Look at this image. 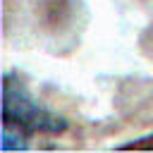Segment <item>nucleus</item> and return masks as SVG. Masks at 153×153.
<instances>
[{
	"instance_id": "f257e3e1",
	"label": "nucleus",
	"mask_w": 153,
	"mask_h": 153,
	"mask_svg": "<svg viewBox=\"0 0 153 153\" xmlns=\"http://www.w3.org/2000/svg\"><path fill=\"white\" fill-rule=\"evenodd\" d=\"M2 120H12V122L22 124L31 134L33 131L55 134V131L65 129V122L57 115L48 112L43 105H38L14 74H5V84H2Z\"/></svg>"
},
{
	"instance_id": "f03ea898",
	"label": "nucleus",
	"mask_w": 153,
	"mask_h": 153,
	"mask_svg": "<svg viewBox=\"0 0 153 153\" xmlns=\"http://www.w3.org/2000/svg\"><path fill=\"white\" fill-rule=\"evenodd\" d=\"M29 134L31 131L24 129L22 124H17L12 120H2V143H0V148L5 153H10V151H26Z\"/></svg>"
}]
</instances>
